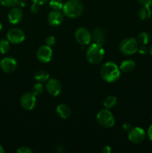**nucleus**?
Here are the masks:
<instances>
[{
    "label": "nucleus",
    "mask_w": 152,
    "mask_h": 153,
    "mask_svg": "<svg viewBox=\"0 0 152 153\" xmlns=\"http://www.w3.org/2000/svg\"><path fill=\"white\" fill-rule=\"evenodd\" d=\"M53 52L50 46L43 45L40 46L37 51V58L40 62L48 63L52 60Z\"/></svg>",
    "instance_id": "obj_10"
},
{
    "label": "nucleus",
    "mask_w": 152,
    "mask_h": 153,
    "mask_svg": "<svg viewBox=\"0 0 152 153\" xmlns=\"http://www.w3.org/2000/svg\"><path fill=\"white\" fill-rule=\"evenodd\" d=\"M33 2L36 3V4H39V5H42V4H45L48 0H32Z\"/></svg>",
    "instance_id": "obj_32"
},
{
    "label": "nucleus",
    "mask_w": 152,
    "mask_h": 153,
    "mask_svg": "<svg viewBox=\"0 0 152 153\" xmlns=\"http://www.w3.org/2000/svg\"><path fill=\"white\" fill-rule=\"evenodd\" d=\"M47 20L49 25L52 26H58L63 21V15L60 10H53L48 14Z\"/></svg>",
    "instance_id": "obj_14"
},
{
    "label": "nucleus",
    "mask_w": 152,
    "mask_h": 153,
    "mask_svg": "<svg viewBox=\"0 0 152 153\" xmlns=\"http://www.w3.org/2000/svg\"><path fill=\"white\" fill-rule=\"evenodd\" d=\"M151 10L148 6H143L139 11V16L141 20H147L151 16Z\"/></svg>",
    "instance_id": "obj_18"
},
{
    "label": "nucleus",
    "mask_w": 152,
    "mask_h": 153,
    "mask_svg": "<svg viewBox=\"0 0 152 153\" xmlns=\"http://www.w3.org/2000/svg\"><path fill=\"white\" fill-rule=\"evenodd\" d=\"M148 52H149V53H150V55L152 56V45H151V47L149 48Z\"/></svg>",
    "instance_id": "obj_37"
},
{
    "label": "nucleus",
    "mask_w": 152,
    "mask_h": 153,
    "mask_svg": "<svg viewBox=\"0 0 152 153\" xmlns=\"http://www.w3.org/2000/svg\"><path fill=\"white\" fill-rule=\"evenodd\" d=\"M117 102V98L114 96H108L104 100V106L106 108L109 109L115 106Z\"/></svg>",
    "instance_id": "obj_21"
},
{
    "label": "nucleus",
    "mask_w": 152,
    "mask_h": 153,
    "mask_svg": "<svg viewBox=\"0 0 152 153\" xmlns=\"http://www.w3.org/2000/svg\"><path fill=\"white\" fill-rule=\"evenodd\" d=\"M34 79L39 82H47L49 79V74L44 70H38L34 75Z\"/></svg>",
    "instance_id": "obj_19"
},
{
    "label": "nucleus",
    "mask_w": 152,
    "mask_h": 153,
    "mask_svg": "<svg viewBox=\"0 0 152 153\" xmlns=\"http://www.w3.org/2000/svg\"><path fill=\"white\" fill-rule=\"evenodd\" d=\"M25 4H26V2H25V0H18L17 4L19 7H25Z\"/></svg>",
    "instance_id": "obj_35"
},
{
    "label": "nucleus",
    "mask_w": 152,
    "mask_h": 153,
    "mask_svg": "<svg viewBox=\"0 0 152 153\" xmlns=\"http://www.w3.org/2000/svg\"><path fill=\"white\" fill-rule=\"evenodd\" d=\"M121 70L119 67L113 62H107L101 67L100 74L106 82H115L120 77Z\"/></svg>",
    "instance_id": "obj_1"
},
{
    "label": "nucleus",
    "mask_w": 152,
    "mask_h": 153,
    "mask_svg": "<svg viewBox=\"0 0 152 153\" xmlns=\"http://www.w3.org/2000/svg\"><path fill=\"white\" fill-rule=\"evenodd\" d=\"M150 34L145 31H142L139 34L137 40L138 43H140L141 45H147L150 41Z\"/></svg>",
    "instance_id": "obj_20"
},
{
    "label": "nucleus",
    "mask_w": 152,
    "mask_h": 153,
    "mask_svg": "<svg viewBox=\"0 0 152 153\" xmlns=\"http://www.w3.org/2000/svg\"><path fill=\"white\" fill-rule=\"evenodd\" d=\"M145 138V131L140 127L131 128L128 133V139L130 141L135 144L142 143Z\"/></svg>",
    "instance_id": "obj_8"
},
{
    "label": "nucleus",
    "mask_w": 152,
    "mask_h": 153,
    "mask_svg": "<svg viewBox=\"0 0 152 153\" xmlns=\"http://www.w3.org/2000/svg\"><path fill=\"white\" fill-rule=\"evenodd\" d=\"M57 114L62 119H67L71 114V109L68 105L65 104H61L57 107Z\"/></svg>",
    "instance_id": "obj_16"
},
{
    "label": "nucleus",
    "mask_w": 152,
    "mask_h": 153,
    "mask_svg": "<svg viewBox=\"0 0 152 153\" xmlns=\"http://www.w3.org/2000/svg\"><path fill=\"white\" fill-rule=\"evenodd\" d=\"M39 10V4H36V3L33 2V4L31 7V10L32 13H37Z\"/></svg>",
    "instance_id": "obj_30"
},
{
    "label": "nucleus",
    "mask_w": 152,
    "mask_h": 153,
    "mask_svg": "<svg viewBox=\"0 0 152 153\" xmlns=\"http://www.w3.org/2000/svg\"><path fill=\"white\" fill-rule=\"evenodd\" d=\"M136 64L134 61L132 60H125V61H122L120 64L119 69L122 72L124 73H130L132 72L133 70L135 69Z\"/></svg>",
    "instance_id": "obj_17"
},
{
    "label": "nucleus",
    "mask_w": 152,
    "mask_h": 153,
    "mask_svg": "<svg viewBox=\"0 0 152 153\" xmlns=\"http://www.w3.org/2000/svg\"><path fill=\"white\" fill-rule=\"evenodd\" d=\"M36 103H37L36 96L33 93H25L22 96L20 99L21 106L25 110H32L35 107Z\"/></svg>",
    "instance_id": "obj_9"
},
{
    "label": "nucleus",
    "mask_w": 152,
    "mask_h": 153,
    "mask_svg": "<svg viewBox=\"0 0 152 153\" xmlns=\"http://www.w3.org/2000/svg\"><path fill=\"white\" fill-rule=\"evenodd\" d=\"M43 91H44V88H43V85H42L40 82L35 84V85L33 86L32 93L36 96V97L39 95H41L43 93Z\"/></svg>",
    "instance_id": "obj_24"
},
{
    "label": "nucleus",
    "mask_w": 152,
    "mask_h": 153,
    "mask_svg": "<svg viewBox=\"0 0 152 153\" xmlns=\"http://www.w3.org/2000/svg\"><path fill=\"white\" fill-rule=\"evenodd\" d=\"M139 43L136 39L129 37L125 38L119 44V50L122 55L129 56L135 54L138 51Z\"/></svg>",
    "instance_id": "obj_4"
},
{
    "label": "nucleus",
    "mask_w": 152,
    "mask_h": 153,
    "mask_svg": "<svg viewBox=\"0 0 152 153\" xmlns=\"http://www.w3.org/2000/svg\"><path fill=\"white\" fill-rule=\"evenodd\" d=\"M18 153H33V150L27 146H21L16 150Z\"/></svg>",
    "instance_id": "obj_27"
},
{
    "label": "nucleus",
    "mask_w": 152,
    "mask_h": 153,
    "mask_svg": "<svg viewBox=\"0 0 152 153\" xmlns=\"http://www.w3.org/2000/svg\"><path fill=\"white\" fill-rule=\"evenodd\" d=\"M18 0H0V4L4 7H14L17 4Z\"/></svg>",
    "instance_id": "obj_25"
},
{
    "label": "nucleus",
    "mask_w": 152,
    "mask_h": 153,
    "mask_svg": "<svg viewBox=\"0 0 152 153\" xmlns=\"http://www.w3.org/2000/svg\"><path fill=\"white\" fill-rule=\"evenodd\" d=\"M0 62H1V59H0Z\"/></svg>",
    "instance_id": "obj_39"
},
{
    "label": "nucleus",
    "mask_w": 152,
    "mask_h": 153,
    "mask_svg": "<svg viewBox=\"0 0 152 153\" xmlns=\"http://www.w3.org/2000/svg\"><path fill=\"white\" fill-rule=\"evenodd\" d=\"M56 43V40H55V37L54 36L50 35V36H48L46 38V43L47 46H52L55 44Z\"/></svg>",
    "instance_id": "obj_26"
},
{
    "label": "nucleus",
    "mask_w": 152,
    "mask_h": 153,
    "mask_svg": "<svg viewBox=\"0 0 152 153\" xmlns=\"http://www.w3.org/2000/svg\"><path fill=\"white\" fill-rule=\"evenodd\" d=\"M148 135L149 139L152 141V124L149 126L148 130Z\"/></svg>",
    "instance_id": "obj_33"
},
{
    "label": "nucleus",
    "mask_w": 152,
    "mask_h": 153,
    "mask_svg": "<svg viewBox=\"0 0 152 153\" xmlns=\"http://www.w3.org/2000/svg\"><path fill=\"white\" fill-rule=\"evenodd\" d=\"M138 1L143 6H148V7H150V6L152 5V0H138Z\"/></svg>",
    "instance_id": "obj_29"
},
{
    "label": "nucleus",
    "mask_w": 152,
    "mask_h": 153,
    "mask_svg": "<svg viewBox=\"0 0 152 153\" xmlns=\"http://www.w3.org/2000/svg\"><path fill=\"white\" fill-rule=\"evenodd\" d=\"M87 61L92 64H98L103 61L104 57V49L103 46L92 43L89 46L86 52Z\"/></svg>",
    "instance_id": "obj_3"
},
{
    "label": "nucleus",
    "mask_w": 152,
    "mask_h": 153,
    "mask_svg": "<svg viewBox=\"0 0 152 153\" xmlns=\"http://www.w3.org/2000/svg\"><path fill=\"white\" fill-rule=\"evenodd\" d=\"M63 12L69 18H77L83 13V7L79 0H69L63 7Z\"/></svg>",
    "instance_id": "obj_2"
},
{
    "label": "nucleus",
    "mask_w": 152,
    "mask_h": 153,
    "mask_svg": "<svg viewBox=\"0 0 152 153\" xmlns=\"http://www.w3.org/2000/svg\"><path fill=\"white\" fill-rule=\"evenodd\" d=\"M101 152H102L103 153H110L112 152V149L110 148V146H105L102 148V149H101Z\"/></svg>",
    "instance_id": "obj_31"
},
{
    "label": "nucleus",
    "mask_w": 152,
    "mask_h": 153,
    "mask_svg": "<svg viewBox=\"0 0 152 153\" xmlns=\"http://www.w3.org/2000/svg\"><path fill=\"white\" fill-rule=\"evenodd\" d=\"M7 39L13 44H19L25 40V33L20 28H13L9 30L7 33Z\"/></svg>",
    "instance_id": "obj_7"
},
{
    "label": "nucleus",
    "mask_w": 152,
    "mask_h": 153,
    "mask_svg": "<svg viewBox=\"0 0 152 153\" xmlns=\"http://www.w3.org/2000/svg\"><path fill=\"white\" fill-rule=\"evenodd\" d=\"M123 128L125 130V131H130V130L131 129V126L129 123H124Z\"/></svg>",
    "instance_id": "obj_34"
},
{
    "label": "nucleus",
    "mask_w": 152,
    "mask_h": 153,
    "mask_svg": "<svg viewBox=\"0 0 152 153\" xmlns=\"http://www.w3.org/2000/svg\"><path fill=\"white\" fill-rule=\"evenodd\" d=\"M138 51L140 54H142V55H145V54H146L148 52V48L146 47L145 45H142L141 46L139 47Z\"/></svg>",
    "instance_id": "obj_28"
},
{
    "label": "nucleus",
    "mask_w": 152,
    "mask_h": 153,
    "mask_svg": "<svg viewBox=\"0 0 152 153\" xmlns=\"http://www.w3.org/2000/svg\"><path fill=\"white\" fill-rule=\"evenodd\" d=\"M23 17V12L19 7H13V8L9 11L7 18L10 23L16 25L21 22Z\"/></svg>",
    "instance_id": "obj_13"
},
{
    "label": "nucleus",
    "mask_w": 152,
    "mask_h": 153,
    "mask_svg": "<svg viewBox=\"0 0 152 153\" xmlns=\"http://www.w3.org/2000/svg\"><path fill=\"white\" fill-rule=\"evenodd\" d=\"M4 149H3L2 146L0 145V153H4Z\"/></svg>",
    "instance_id": "obj_36"
},
{
    "label": "nucleus",
    "mask_w": 152,
    "mask_h": 153,
    "mask_svg": "<svg viewBox=\"0 0 152 153\" xmlns=\"http://www.w3.org/2000/svg\"><path fill=\"white\" fill-rule=\"evenodd\" d=\"M16 67H17V61L12 57H6L1 60L0 68L4 73H13Z\"/></svg>",
    "instance_id": "obj_12"
},
{
    "label": "nucleus",
    "mask_w": 152,
    "mask_h": 153,
    "mask_svg": "<svg viewBox=\"0 0 152 153\" xmlns=\"http://www.w3.org/2000/svg\"><path fill=\"white\" fill-rule=\"evenodd\" d=\"M92 40L94 43L103 46L105 43V33L104 30L101 28H95L92 34Z\"/></svg>",
    "instance_id": "obj_15"
},
{
    "label": "nucleus",
    "mask_w": 152,
    "mask_h": 153,
    "mask_svg": "<svg viewBox=\"0 0 152 153\" xmlns=\"http://www.w3.org/2000/svg\"><path fill=\"white\" fill-rule=\"evenodd\" d=\"M98 124L104 128H111L115 124V118L113 114L107 108L102 109L96 117Z\"/></svg>",
    "instance_id": "obj_5"
},
{
    "label": "nucleus",
    "mask_w": 152,
    "mask_h": 153,
    "mask_svg": "<svg viewBox=\"0 0 152 153\" xmlns=\"http://www.w3.org/2000/svg\"><path fill=\"white\" fill-rule=\"evenodd\" d=\"M1 29H2V25H1V22H0V32H1Z\"/></svg>",
    "instance_id": "obj_38"
},
{
    "label": "nucleus",
    "mask_w": 152,
    "mask_h": 153,
    "mask_svg": "<svg viewBox=\"0 0 152 153\" xmlns=\"http://www.w3.org/2000/svg\"><path fill=\"white\" fill-rule=\"evenodd\" d=\"M63 4L62 0H50V2H49L51 8L55 10H60L63 9Z\"/></svg>",
    "instance_id": "obj_23"
},
{
    "label": "nucleus",
    "mask_w": 152,
    "mask_h": 153,
    "mask_svg": "<svg viewBox=\"0 0 152 153\" xmlns=\"http://www.w3.org/2000/svg\"><path fill=\"white\" fill-rule=\"evenodd\" d=\"M75 37L79 44L81 46H86L92 40V34L87 28L80 27L75 31Z\"/></svg>",
    "instance_id": "obj_6"
},
{
    "label": "nucleus",
    "mask_w": 152,
    "mask_h": 153,
    "mask_svg": "<svg viewBox=\"0 0 152 153\" xmlns=\"http://www.w3.org/2000/svg\"><path fill=\"white\" fill-rule=\"evenodd\" d=\"M62 91V85L61 82L56 79H51L47 81L46 84V91L52 97H57L61 94Z\"/></svg>",
    "instance_id": "obj_11"
},
{
    "label": "nucleus",
    "mask_w": 152,
    "mask_h": 153,
    "mask_svg": "<svg viewBox=\"0 0 152 153\" xmlns=\"http://www.w3.org/2000/svg\"><path fill=\"white\" fill-rule=\"evenodd\" d=\"M10 49V42L7 39L0 40V53L6 54Z\"/></svg>",
    "instance_id": "obj_22"
}]
</instances>
